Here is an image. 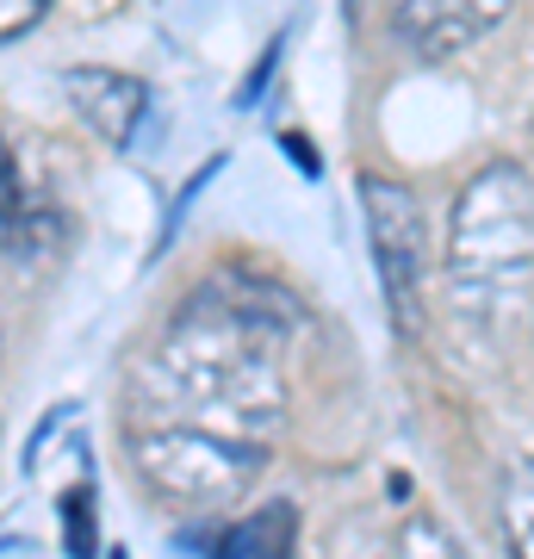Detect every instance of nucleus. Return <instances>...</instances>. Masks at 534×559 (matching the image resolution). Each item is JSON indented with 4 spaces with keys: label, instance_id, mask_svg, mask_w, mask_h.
Wrapping results in <instances>:
<instances>
[{
    "label": "nucleus",
    "instance_id": "nucleus-3",
    "mask_svg": "<svg viewBox=\"0 0 534 559\" xmlns=\"http://www.w3.org/2000/svg\"><path fill=\"white\" fill-rule=\"evenodd\" d=\"M360 212H367L385 305H392L397 330H416L423 323V205L404 180L360 175Z\"/></svg>",
    "mask_w": 534,
    "mask_h": 559
},
{
    "label": "nucleus",
    "instance_id": "nucleus-6",
    "mask_svg": "<svg viewBox=\"0 0 534 559\" xmlns=\"http://www.w3.org/2000/svg\"><path fill=\"white\" fill-rule=\"evenodd\" d=\"M212 559H293V510L286 503H268L249 522L224 528L218 540H205Z\"/></svg>",
    "mask_w": 534,
    "mask_h": 559
},
{
    "label": "nucleus",
    "instance_id": "nucleus-2",
    "mask_svg": "<svg viewBox=\"0 0 534 559\" xmlns=\"http://www.w3.org/2000/svg\"><path fill=\"white\" fill-rule=\"evenodd\" d=\"M534 299V180L515 162H491L466 180L448 218V305L478 336L510 330Z\"/></svg>",
    "mask_w": 534,
    "mask_h": 559
},
{
    "label": "nucleus",
    "instance_id": "nucleus-8",
    "mask_svg": "<svg viewBox=\"0 0 534 559\" xmlns=\"http://www.w3.org/2000/svg\"><path fill=\"white\" fill-rule=\"evenodd\" d=\"M62 522H69V559H94V498L69 491L62 498Z\"/></svg>",
    "mask_w": 534,
    "mask_h": 559
},
{
    "label": "nucleus",
    "instance_id": "nucleus-5",
    "mask_svg": "<svg viewBox=\"0 0 534 559\" xmlns=\"http://www.w3.org/2000/svg\"><path fill=\"white\" fill-rule=\"evenodd\" d=\"M69 106L81 112V124L94 131L99 143H131V131L143 124L150 112V94H143V81L119 75V69H69Z\"/></svg>",
    "mask_w": 534,
    "mask_h": 559
},
{
    "label": "nucleus",
    "instance_id": "nucleus-4",
    "mask_svg": "<svg viewBox=\"0 0 534 559\" xmlns=\"http://www.w3.org/2000/svg\"><path fill=\"white\" fill-rule=\"evenodd\" d=\"M510 13V0H385V25L411 57H454L478 44L497 20Z\"/></svg>",
    "mask_w": 534,
    "mask_h": 559
},
{
    "label": "nucleus",
    "instance_id": "nucleus-7",
    "mask_svg": "<svg viewBox=\"0 0 534 559\" xmlns=\"http://www.w3.org/2000/svg\"><path fill=\"white\" fill-rule=\"evenodd\" d=\"M503 528H510V554L534 559V460H522L503 479Z\"/></svg>",
    "mask_w": 534,
    "mask_h": 559
},
{
    "label": "nucleus",
    "instance_id": "nucleus-9",
    "mask_svg": "<svg viewBox=\"0 0 534 559\" xmlns=\"http://www.w3.org/2000/svg\"><path fill=\"white\" fill-rule=\"evenodd\" d=\"M44 13H50V0H0V44L20 38V32H32Z\"/></svg>",
    "mask_w": 534,
    "mask_h": 559
},
{
    "label": "nucleus",
    "instance_id": "nucleus-1",
    "mask_svg": "<svg viewBox=\"0 0 534 559\" xmlns=\"http://www.w3.org/2000/svg\"><path fill=\"white\" fill-rule=\"evenodd\" d=\"M298 305L274 280L218 274L175 311L124 385V454L175 510L212 516L249 491L286 423L280 342Z\"/></svg>",
    "mask_w": 534,
    "mask_h": 559
}]
</instances>
